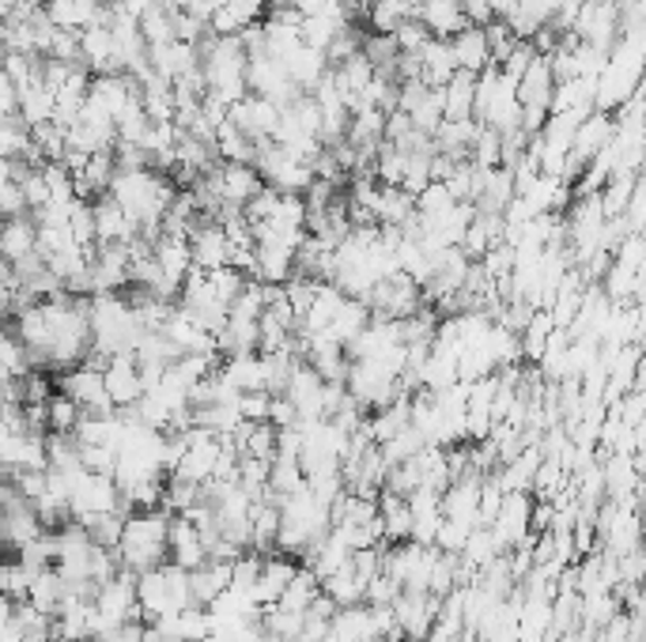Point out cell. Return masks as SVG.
<instances>
[{
	"label": "cell",
	"mask_w": 646,
	"mask_h": 642,
	"mask_svg": "<svg viewBox=\"0 0 646 642\" xmlns=\"http://www.w3.org/2000/svg\"><path fill=\"white\" fill-rule=\"evenodd\" d=\"M378 522H382V541L386 544H401L408 541V530H413V514H408V503L405 495H394V492H378Z\"/></svg>",
	"instance_id": "83f0119b"
},
{
	"label": "cell",
	"mask_w": 646,
	"mask_h": 642,
	"mask_svg": "<svg viewBox=\"0 0 646 642\" xmlns=\"http://www.w3.org/2000/svg\"><path fill=\"white\" fill-rule=\"evenodd\" d=\"M446 46H450V57H454V65H458L461 72H484L491 65V57H488V42H484V27H461L454 38H446Z\"/></svg>",
	"instance_id": "44dd1931"
},
{
	"label": "cell",
	"mask_w": 646,
	"mask_h": 642,
	"mask_svg": "<svg viewBox=\"0 0 646 642\" xmlns=\"http://www.w3.org/2000/svg\"><path fill=\"white\" fill-rule=\"evenodd\" d=\"M8 552H12V549H8V544H0V560H8Z\"/></svg>",
	"instance_id": "94428289"
},
{
	"label": "cell",
	"mask_w": 646,
	"mask_h": 642,
	"mask_svg": "<svg viewBox=\"0 0 646 642\" xmlns=\"http://www.w3.org/2000/svg\"><path fill=\"white\" fill-rule=\"evenodd\" d=\"M118 511L121 514V495H118V484H113L110 473H83L80 481L72 484V495H69V517L72 522H83L91 514H110ZM126 517V514H121Z\"/></svg>",
	"instance_id": "52a82bcc"
},
{
	"label": "cell",
	"mask_w": 646,
	"mask_h": 642,
	"mask_svg": "<svg viewBox=\"0 0 646 642\" xmlns=\"http://www.w3.org/2000/svg\"><path fill=\"white\" fill-rule=\"evenodd\" d=\"M427 443L420 438V431H416L413 424H408L405 431H397L389 443H382L378 450H382V457H386V465H401V462H408V457H416L420 454Z\"/></svg>",
	"instance_id": "b9f144b4"
},
{
	"label": "cell",
	"mask_w": 646,
	"mask_h": 642,
	"mask_svg": "<svg viewBox=\"0 0 646 642\" xmlns=\"http://www.w3.org/2000/svg\"><path fill=\"white\" fill-rule=\"evenodd\" d=\"M12 605H16V601L0 597V631H4V624H8V620H12Z\"/></svg>",
	"instance_id": "680465c9"
},
{
	"label": "cell",
	"mask_w": 646,
	"mask_h": 642,
	"mask_svg": "<svg viewBox=\"0 0 646 642\" xmlns=\"http://www.w3.org/2000/svg\"><path fill=\"white\" fill-rule=\"evenodd\" d=\"M416 19L431 31V38H454L461 27H469L458 0H424V4L416 8Z\"/></svg>",
	"instance_id": "cb8c5ba5"
},
{
	"label": "cell",
	"mask_w": 646,
	"mask_h": 642,
	"mask_svg": "<svg viewBox=\"0 0 646 642\" xmlns=\"http://www.w3.org/2000/svg\"><path fill=\"white\" fill-rule=\"evenodd\" d=\"M269 424L284 431V427H296L299 424V416H296V408H291V401L288 397H272L269 401Z\"/></svg>",
	"instance_id": "f5cc1de1"
},
{
	"label": "cell",
	"mask_w": 646,
	"mask_h": 642,
	"mask_svg": "<svg viewBox=\"0 0 646 642\" xmlns=\"http://www.w3.org/2000/svg\"><path fill=\"white\" fill-rule=\"evenodd\" d=\"M553 88H556V80H553V69H548V57H534V65L521 72V80L515 88L518 107L548 110V102H553Z\"/></svg>",
	"instance_id": "7402d4cb"
},
{
	"label": "cell",
	"mask_w": 646,
	"mask_h": 642,
	"mask_svg": "<svg viewBox=\"0 0 646 642\" xmlns=\"http://www.w3.org/2000/svg\"><path fill=\"white\" fill-rule=\"evenodd\" d=\"M443 186L450 189L454 200H473V189H477V167L469 159L465 162H454L450 175L443 178Z\"/></svg>",
	"instance_id": "7dc6e473"
},
{
	"label": "cell",
	"mask_w": 646,
	"mask_h": 642,
	"mask_svg": "<svg viewBox=\"0 0 646 642\" xmlns=\"http://www.w3.org/2000/svg\"><path fill=\"white\" fill-rule=\"evenodd\" d=\"M518 4L521 0H491V12H496V19H507Z\"/></svg>",
	"instance_id": "6f0895ef"
},
{
	"label": "cell",
	"mask_w": 646,
	"mask_h": 642,
	"mask_svg": "<svg viewBox=\"0 0 646 642\" xmlns=\"http://www.w3.org/2000/svg\"><path fill=\"white\" fill-rule=\"evenodd\" d=\"M95 605V639L121 624H140V605H137V574L121 567L110 582H102L99 593L91 597Z\"/></svg>",
	"instance_id": "3957f363"
},
{
	"label": "cell",
	"mask_w": 646,
	"mask_h": 642,
	"mask_svg": "<svg viewBox=\"0 0 646 642\" xmlns=\"http://www.w3.org/2000/svg\"><path fill=\"white\" fill-rule=\"evenodd\" d=\"M321 593H326L337 609H351V605H364L367 582L351 571V563H345V567H337L329 579H321Z\"/></svg>",
	"instance_id": "d6a6232c"
},
{
	"label": "cell",
	"mask_w": 646,
	"mask_h": 642,
	"mask_svg": "<svg viewBox=\"0 0 646 642\" xmlns=\"http://www.w3.org/2000/svg\"><path fill=\"white\" fill-rule=\"evenodd\" d=\"M553 503L548 500H534V506H529V533H548L553 530Z\"/></svg>",
	"instance_id": "11a10c76"
},
{
	"label": "cell",
	"mask_w": 646,
	"mask_h": 642,
	"mask_svg": "<svg viewBox=\"0 0 646 642\" xmlns=\"http://www.w3.org/2000/svg\"><path fill=\"white\" fill-rule=\"evenodd\" d=\"M389 38H394V46H397V53H420L424 50V46L427 42H431V31H427V27L420 23V19H405V23L401 27H397V31L394 34H389Z\"/></svg>",
	"instance_id": "bcb514c9"
},
{
	"label": "cell",
	"mask_w": 646,
	"mask_h": 642,
	"mask_svg": "<svg viewBox=\"0 0 646 642\" xmlns=\"http://www.w3.org/2000/svg\"><path fill=\"white\" fill-rule=\"evenodd\" d=\"M477 129H480V121L477 118H461V121H450V118H443V126L435 129V151L446 159H454V162H465L469 159V144L473 137H477Z\"/></svg>",
	"instance_id": "603a6c76"
},
{
	"label": "cell",
	"mask_w": 646,
	"mask_h": 642,
	"mask_svg": "<svg viewBox=\"0 0 646 642\" xmlns=\"http://www.w3.org/2000/svg\"><path fill=\"white\" fill-rule=\"evenodd\" d=\"M413 200H416V216H439L450 205H458V200L450 197V189H446L443 181H427V186Z\"/></svg>",
	"instance_id": "f6af8a7d"
},
{
	"label": "cell",
	"mask_w": 646,
	"mask_h": 642,
	"mask_svg": "<svg viewBox=\"0 0 646 642\" xmlns=\"http://www.w3.org/2000/svg\"><path fill=\"white\" fill-rule=\"evenodd\" d=\"M277 533H280V506L269 503V500L254 503V511H250V552H258V555L277 552Z\"/></svg>",
	"instance_id": "4dcf8cb0"
},
{
	"label": "cell",
	"mask_w": 646,
	"mask_h": 642,
	"mask_svg": "<svg viewBox=\"0 0 646 642\" xmlns=\"http://www.w3.org/2000/svg\"><path fill=\"white\" fill-rule=\"evenodd\" d=\"M38 254V227H34V216L31 213H19V216H8L0 219V261L8 265H19L27 257Z\"/></svg>",
	"instance_id": "ac0fdd59"
},
{
	"label": "cell",
	"mask_w": 646,
	"mask_h": 642,
	"mask_svg": "<svg viewBox=\"0 0 646 642\" xmlns=\"http://www.w3.org/2000/svg\"><path fill=\"white\" fill-rule=\"evenodd\" d=\"M461 12H465V23L473 27H488L496 12H491V0H461Z\"/></svg>",
	"instance_id": "db71d44e"
},
{
	"label": "cell",
	"mask_w": 646,
	"mask_h": 642,
	"mask_svg": "<svg viewBox=\"0 0 646 642\" xmlns=\"http://www.w3.org/2000/svg\"><path fill=\"white\" fill-rule=\"evenodd\" d=\"M269 393H239V416L250 419V424H269Z\"/></svg>",
	"instance_id": "681fc988"
},
{
	"label": "cell",
	"mask_w": 646,
	"mask_h": 642,
	"mask_svg": "<svg viewBox=\"0 0 646 642\" xmlns=\"http://www.w3.org/2000/svg\"><path fill=\"white\" fill-rule=\"evenodd\" d=\"M19 642H53V631H27Z\"/></svg>",
	"instance_id": "91938a15"
},
{
	"label": "cell",
	"mask_w": 646,
	"mask_h": 642,
	"mask_svg": "<svg viewBox=\"0 0 646 642\" xmlns=\"http://www.w3.org/2000/svg\"><path fill=\"white\" fill-rule=\"evenodd\" d=\"M83 533H88V541L91 544H99V549H118V541H121V525H126V517H121L118 511H110V514H91V517H83Z\"/></svg>",
	"instance_id": "ab89813d"
},
{
	"label": "cell",
	"mask_w": 646,
	"mask_h": 642,
	"mask_svg": "<svg viewBox=\"0 0 646 642\" xmlns=\"http://www.w3.org/2000/svg\"><path fill=\"white\" fill-rule=\"evenodd\" d=\"M53 386H57V393H64L83 416H107V412H113L110 397H107V382H102V371L88 367V363L64 371L61 378H53Z\"/></svg>",
	"instance_id": "8992f818"
},
{
	"label": "cell",
	"mask_w": 646,
	"mask_h": 642,
	"mask_svg": "<svg viewBox=\"0 0 646 642\" xmlns=\"http://www.w3.org/2000/svg\"><path fill=\"white\" fill-rule=\"evenodd\" d=\"M242 287H246V276L239 273V268H231V265L208 268V292H212L223 306H231Z\"/></svg>",
	"instance_id": "7bdbcfd3"
},
{
	"label": "cell",
	"mask_w": 646,
	"mask_h": 642,
	"mask_svg": "<svg viewBox=\"0 0 646 642\" xmlns=\"http://www.w3.org/2000/svg\"><path fill=\"white\" fill-rule=\"evenodd\" d=\"M439 601L443 597H435V593H408V590L397 593L394 616H397V628H401V639L424 642L427 631H431V624H435Z\"/></svg>",
	"instance_id": "7c38bea8"
},
{
	"label": "cell",
	"mask_w": 646,
	"mask_h": 642,
	"mask_svg": "<svg viewBox=\"0 0 646 642\" xmlns=\"http://www.w3.org/2000/svg\"><path fill=\"white\" fill-rule=\"evenodd\" d=\"M284 69H288V76H291V83L302 91V95H310L318 88V80L321 76L329 72V61H326V53L321 50H315V46H307L302 42L296 53L284 61Z\"/></svg>",
	"instance_id": "484cf974"
},
{
	"label": "cell",
	"mask_w": 646,
	"mask_h": 642,
	"mask_svg": "<svg viewBox=\"0 0 646 642\" xmlns=\"http://www.w3.org/2000/svg\"><path fill=\"white\" fill-rule=\"evenodd\" d=\"M223 590H231V563L205 560L201 567L189 571V601L197 609H208Z\"/></svg>",
	"instance_id": "ffe728a7"
},
{
	"label": "cell",
	"mask_w": 646,
	"mask_h": 642,
	"mask_svg": "<svg viewBox=\"0 0 646 642\" xmlns=\"http://www.w3.org/2000/svg\"><path fill=\"white\" fill-rule=\"evenodd\" d=\"M416 12L405 4V0H370V8H367V27H370V34H394L397 27L405 23V19H413Z\"/></svg>",
	"instance_id": "74e56055"
},
{
	"label": "cell",
	"mask_w": 646,
	"mask_h": 642,
	"mask_svg": "<svg viewBox=\"0 0 646 642\" xmlns=\"http://www.w3.org/2000/svg\"><path fill=\"white\" fill-rule=\"evenodd\" d=\"M80 416L83 412L72 405L64 393H53L50 401H46V435H72L76 431V424H80Z\"/></svg>",
	"instance_id": "60d3db41"
},
{
	"label": "cell",
	"mask_w": 646,
	"mask_h": 642,
	"mask_svg": "<svg viewBox=\"0 0 646 642\" xmlns=\"http://www.w3.org/2000/svg\"><path fill=\"white\" fill-rule=\"evenodd\" d=\"M473 91H477V76L473 72H454L450 80L443 83L439 95H443V118L450 121H461V118H473Z\"/></svg>",
	"instance_id": "1f68e13d"
},
{
	"label": "cell",
	"mask_w": 646,
	"mask_h": 642,
	"mask_svg": "<svg viewBox=\"0 0 646 642\" xmlns=\"http://www.w3.org/2000/svg\"><path fill=\"white\" fill-rule=\"evenodd\" d=\"M321 593V582L315 579V571H307L299 563V571H296V579L284 586V593H280V601L277 605L280 609H288V612H307L310 609V601H315Z\"/></svg>",
	"instance_id": "f35d334b"
},
{
	"label": "cell",
	"mask_w": 646,
	"mask_h": 642,
	"mask_svg": "<svg viewBox=\"0 0 646 642\" xmlns=\"http://www.w3.org/2000/svg\"><path fill=\"white\" fill-rule=\"evenodd\" d=\"M137 605H140V624H156L163 616L189 609V571L163 563V567H151L137 574Z\"/></svg>",
	"instance_id": "7a4b0ae2"
},
{
	"label": "cell",
	"mask_w": 646,
	"mask_h": 642,
	"mask_svg": "<svg viewBox=\"0 0 646 642\" xmlns=\"http://www.w3.org/2000/svg\"><path fill=\"white\" fill-rule=\"evenodd\" d=\"M364 303H367L370 318L405 322V318H413V314L424 306V292H420V284H416L413 276H405L401 268H397V273L382 276V280L370 287Z\"/></svg>",
	"instance_id": "277c9868"
},
{
	"label": "cell",
	"mask_w": 646,
	"mask_h": 642,
	"mask_svg": "<svg viewBox=\"0 0 646 642\" xmlns=\"http://www.w3.org/2000/svg\"><path fill=\"white\" fill-rule=\"evenodd\" d=\"M16 118V83L8 80V72L0 69V121Z\"/></svg>",
	"instance_id": "9f6ffc18"
},
{
	"label": "cell",
	"mask_w": 646,
	"mask_h": 642,
	"mask_svg": "<svg viewBox=\"0 0 646 642\" xmlns=\"http://www.w3.org/2000/svg\"><path fill=\"white\" fill-rule=\"evenodd\" d=\"M465 536H469V525H461V522H450V517H443V522H439V533H435V549L458 555V552H461V544H465Z\"/></svg>",
	"instance_id": "816d5d0a"
},
{
	"label": "cell",
	"mask_w": 646,
	"mask_h": 642,
	"mask_svg": "<svg viewBox=\"0 0 646 642\" xmlns=\"http://www.w3.org/2000/svg\"><path fill=\"white\" fill-rule=\"evenodd\" d=\"M296 276V246L280 243V238H254V280L261 284H288Z\"/></svg>",
	"instance_id": "8fae6325"
},
{
	"label": "cell",
	"mask_w": 646,
	"mask_h": 642,
	"mask_svg": "<svg viewBox=\"0 0 646 642\" xmlns=\"http://www.w3.org/2000/svg\"><path fill=\"white\" fill-rule=\"evenodd\" d=\"M208 560V549L201 541V533H197V525L189 522L186 514H175L167 525V563H175V567L182 571H193L201 567Z\"/></svg>",
	"instance_id": "9a60e30c"
},
{
	"label": "cell",
	"mask_w": 646,
	"mask_h": 642,
	"mask_svg": "<svg viewBox=\"0 0 646 642\" xmlns=\"http://www.w3.org/2000/svg\"><path fill=\"white\" fill-rule=\"evenodd\" d=\"M534 57H537V50L529 42H515V50L507 53V61L499 65V72L507 76V80H521V72L529 69V65H534Z\"/></svg>",
	"instance_id": "f907efd6"
},
{
	"label": "cell",
	"mask_w": 646,
	"mask_h": 642,
	"mask_svg": "<svg viewBox=\"0 0 646 642\" xmlns=\"http://www.w3.org/2000/svg\"><path fill=\"white\" fill-rule=\"evenodd\" d=\"M529 506H534V495L529 492H507L499 503L496 517H491L488 530L499 536L503 549H515L518 541L529 536Z\"/></svg>",
	"instance_id": "5bb4252c"
},
{
	"label": "cell",
	"mask_w": 646,
	"mask_h": 642,
	"mask_svg": "<svg viewBox=\"0 0 646 642\" xmlns=\"http://www.w3.org/2000/svg\"><path fill=\"white\" fill-rule=\"evenodd\" d=\"M553 329H556V325H553V314H548V310H534V314H529V322L521 325V333H518L521 363H537L540 359V352H545L548 333H553Z\"/></svg>",
	"instance_id": "8d00e7d4"
},
{
	"label": "cell",
	"mask_w": 646,
	"mask_h": 642,
	"mask_svg": "<svg viewBox=\"0 0 646 642\" xmlns=\"http://www.w3.org/2000/svg\"><path fill=\"white\" fill-rule=\"evenodd\" d=\"M91 216H95V246H129L137 238V224L107 194L91 200Z\"/></svg>",
	"instance_id": "e0dca14e"
},
{
	"label": "cell",
	"mask_w": 646,
	"mask_h": 642,
	"mask_svg": "<svg viewBox=\"0 0 646 642\" xmlns=\"http://www.w3.org/2000/svg\"><path fill=\"white\" fill-rule=\"evenodd\" d=\"M254 167H258L265 186L277 189V194H299L302 197L310 181H315V170H310L307 162L291 159L288 151L272 140L258 144V159H254Z\"/></svg>",
	"instance_id": "5b68a950"
},
{
	"label": "cell",
	"mask_w": 646,
	"mask_h": 642,
	"mask_svg": "<svg viewBox=\"0 0 646 642\" xmlns=\"http://www.w3.org/2000/svg\"><path fill=\"white\" fill-rule=\"evenodd\" d=\"M503 552H507V549H503L499 536L491 533L488 525H473L458 555H461V563H465L469 571H484V567H491V563H496Z\"/></svg>",
	"instance_id": "f1b7e54d"
},
{
	"label": "cell",
	"mask_w": 646,
	"mask_h": 642,
	"mask_svg": "<svg viewBox=\"0 0 646 642\" xmlns=\"http://www.w3.org/2000/svg\"><path fill=\"white\" fill-rule=\"evenodd\" d=\"M227 121H231L239 132H246L254 144H265V140H272V132H277V126H280V107L269 99H261V95H242L239 102H231Z\"/></svg>",
	"instance_id": "9c48e42d"
},
{
	"label": "cell",
	"mask_w": 646,
	"mask_h": 642,
	"mask_svg": "<svg viewBox=\"0 0 646 642\" xmlns=\"http://www.w3.org/2000/svg\"><path fill=\"white\" fill-rule=\"evenodd\" d=\"M246 91L250 95H261V99L277 102V107L284 110L296 95H302L296 83H291L288 69L277 61V57L261 53V57H250L246 61Z\"/></svg>",
	"instance_id": "ba28073f"
},
{
	"label": "cell",
	"mask_w": 646,
	"mask_h": 642,
	"mask_svg": "<svg viewBox=\"0 0 646 642\" xmlns=\"http://www.w3.org/2000/svg\"><path fill=\"white\" fill-rule=\"evenodd\" d=\"M167 525L170 514L163 511H132L121 525L118 541V563L132 574H145L151 567H163L167 563Z\"/></svg>",
	"instance_id": "6da1fadb"
},
{
	"label": "cell",
	"mask_w": 646,
	"mask_h": 642,
	"mask_svg": "<svg viewBox=\"0 0 646 642\" xmlns=\"http://www.w3.org/2000/svg\"><path fill=\"white\" fill-rule=\"evenodd\" d=\"M296 571H299V560H296V555H288V552H269V555H261L258 582H254V590H250L254 605H258V609L277 605L280 593H284V586H288V582L296 579Z\"/></svg>",
	"instance_id": "4fadbf2b"
},
{
	"label": "cell",
	"mask_w": 646,
	"mask_h": 642,
	"mask_svg": "<svg viewBox=\"0 0 646 642\" xmlns=\"http://www.w3.org/2000/svg\"><path fill=\"white\" fill-rule=\"evenodd\" d=\"M80 65L91 76L118 72V53H113L110 27H83L80 31Z\"/></svg>",
	"instance_id": "d6986e66"
},
{
	"label": "cell",
	"mask_w": 646,
	"mask_h": 642,
	"mask_svg": "<svg viewBox=\"0 0 646 642\" xmlns=\"http://www.w3.org/2000/svg\"><path fill=\"white\" fill-rule=\"evenodd\" d=\"M469 162L477 170L499 167V132L496 129H488V126L477 129V137H473V144H469Z\"/></svg>",
	"instance_id": "ee69618b"
},
{
	"label": "cell",
	"mask_w": 646,
	"mask_h": 642,
	"mask_svg": "<svg viewBox=\"0 0 646 642\" xmlns=\"http://www.w3.org/2000/svg\"><path fill=\"white\" fill-rule=\"evenodd\" d=\"M367 322H370L367 303L364 299H348V295H345V303H340V310L332 314L329 329L321 333V337H329V340H337V344H345V348H348V344L367 329Z\"/></svg>",
	"instance_id": "f546056e"
},
{
	"label": "cell",
	"mask_w": 646,
	"mask_h": 642,
	"mask_svg": "<svg viewBox=\"0 0 646 642\" xmlns=\"http://www.w3.org/2000/svg\"><path fill=\"white\" fill-rule=\"evenodd\" d=\"M102 382H107V397L113 408H132L145 397V378H140L137 356L132 352H118L102 367Z\"/></svg>",
	"instance_id": "30bf717a"
},
{
	"label": "cell",
	"mask_w": 646,
	"mask_h": 642,
	"mask_svg": "<svg viewBox=\"0 0 646 642\" xmlns=\"http://www.w3.org/2000/svg\"><path fill=\"white\" fill-rule=\"evenodd\" d=\"M216 159L220 162H254L258 159V144H254L246 132H239L231 121H223L216 129Z\"/></svg>",
	"instance_id": "e575fe53"
},
{
	"label": "cell",
	"mask_w": 646,
	"mask_h": 642,
	"mask_svg": "<svg viewBox=\"0 0 646 642\" xmlns=\"http://www.w3.org/2000/svg\"><path fill=\"white\" fill-rule=\"evenodd\" d=\"M69 601V582L61 579L53 567L50 571H38L31 579V590H27V605H34L42 616H57L61 612V605Z\"/></svg>",
	"instance_id": "d4e9b609"
},
{
	"label": "cell",
	"mask_w": 646,
	"mask_h": 642,
	"mask_svg": "<svg viewBox=\"0 0 646 642\" xmlns=\"http://www.w3.org/2000/svg\"><path fill=\"white\" fill-rule=\"evenodd\" d=\"M27 371H34V367H31V356H27L23 340H19L12 329L0 325V382H16V378H23Z\"/></svg>",
	"instance_id": "d590c367"
},
{
	"label": "cell",
	"mask_w": 646,
	"mask_h": 642,
	"mask_svg": "<svg viewBox=\"0 0 646 642\" xmlns=\"http://www.w3.org/2000/svg\"><path fill=\"white\" fill-rule=\"evenodd\" d=\"M258 571H261V555L246 549V552L239 555V560L231 563V590L250 593V590H254V582H258Z\"/></svg>",
	"instance_id": "c3c4849f"
},
{
	"label": "cell",
	"mask_w": 646,
	"mask_h": 642,
	"mask_svg": "<svg viewBox=\"0 0 646 642\" xmlns=\"http://www.w3.org/2000/svg\"><path fill=\"white\" fill-rule=\"evenodd\" d=\"M416 61H420V83H424V88H435V91H439L443 83L450 80L454 72H458V65H454L446 38H431V42H427L424 50L416 53Z\"/></svg>",
	"instance_id": "4316f807"
},
{
	"label": "cell",
	"mask_w": 646,
	"mask_h": 642,
	"mask_svg": "<svg viewBox=\"0 0 646 642\" xmlns=\"http://www.w3.org/2000/svg\"><path fill=\"white\" fill-rule=\"evenodd\" d=\"M189 254H193V265L197 268H220L231 261V238H227V231L216 219L201 216V224L189 231Z\"/></svg>",
	"instance_id": "2e32d148"
},
{
	"label": "cell",
	"mask_w": 646,
	"mask_h": 642,
	"mask_svg": "<svg viewBox=\"0 0 646 642\" xmlns=\"http://www.w3.org/2000/svg\"><path fill=\"white\" fill-rule=\"evenodd\" d=\"M137 27H140V38H145V46L175 42V8H167L163 0H156V4H148L145 12H140Z\"/></svg>",
	"instance_id": "836d02e7"
}]
</instances>
